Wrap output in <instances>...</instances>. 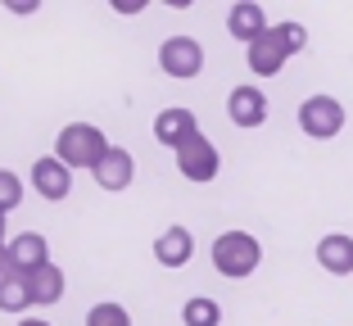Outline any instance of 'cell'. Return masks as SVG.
<instances>
[{
  "mask_svg": "<svg viewBox=\"0 0 353 326\" xmlns=\"http://www.w3.org/2000/svg\"><path fill=\"white\" fill-rule=\"evenodd\" d=\"M263 263V245L259 236L250 232H222L218 241H213V267H218L227 281H245V276H254Z\"/></svg>",
  "mask_w": 353,
  "mask_h": 326,
  "instance_id": "cell-3",
  "label": "cell"
},
{
  "mask_svg": "<svg viewBox=\"0 0 353 326\" xmlns=\"http://www.w3.org/2000/svg\"><path fill=\"white\" fill-rule=\"evenodd\" d=\"M19 326H50V322H46V317H23Z\"/></svg>",
  "mask_w": 353,
  "mask_h": 326,
  "instance_id": "cell-20",
  "label": "cell"
},
{
  "mask_svg": "<svg viewBox=\"0 0 353 326\" xmlns=\"http://www.w3.org/2000/svg\"><path fill=\"white\" fill-rule=\"evenodd\" d=\"M218 168H222V154H218V145L199 132V136H190L186 145L176 150V172L186 181H195V186H204V181H213L218 177Z\"/></svg>",
  "mask_w": 353,
  "mask_h": 326,
  "instance_id": "cell-5",
  "label": "cell"
},
{
  "mask_svg": "<svg viewBox=\"0 0 353 326\" xmlns=\"http://www.w3.org/2000/svg\"><path fill=\"white\" fill-rule=\"evenodd\" d=\"M268 28L272 23H268V14H263L259 0H236V5L227 10V32L236 37V41H245V45H254Z\"/></svg>",
  "mask_w": 353,
  "mask_h": 326,
  "instance_id": "cell-10",
  "label": "cell"
},
{
  "mask_svg": "<svg viewBox=\"0 0 353 326\" xmlns=\"http://www.w3.org/2000/svg\"><path fill=\"white\" fill-rule=\"evenodd\" d=\"M268 95L259 91V86H236V91L227 95V118L236 127H245V132H254V127L268 123Z\"/></svg>",
  "mask_w": 353,
  "mask_h": 326,
  "instance_id": "cell-7",
  "label": "cell"
},
{
  "mask_svg": "<svg viewBox=\"0 0 353 326\" xmlns=\"http://www.w3.org/2000/svg\"><path fill=\"white\" fill-rule=\"evenodd\" d=\"M19 204H23V181H19V172L0 168V213L19 209Z\"/></svg>",
  "mask_w": 353,
  "mask_h": 326,
  "instance_id": "cell-19",
  "label": "cell"
},
{
  "mask_svg": "<svg viewBox=\"0 0 353 326\" xmlns=\"http://www.w3.org/2000/svg\"><path fill=\"white\" fill-rule=\"evenodd\" d=\"M86 326H132V313L123 304H114V299H104V304H95L86 313Z\"/></svg>",
  "mask_w": 353,
  "mask_h": 326,
  "instance_id": "cell-18",
  "label": "cell"
},
{
  "mask_svg": "<svg viewBox=\"0 0 353 326\" xmlns=\"http://www.w3.org/2000/svg\"><path fill=\"white\" fill-rule=\"evenodd\" d=\"M154 136H159V145H168V150L176 154V150L186 145L190 136H199V123H195V114H190V109H181V105L159 109V118H154Z\"/></svg>",
  "mask_w": 353,
  "mask_h": 326,
  "instance_id": "cell-8",
  "label": "cell"
},
{
  "mask_svg": "<svg viewBox=\"0 0 353 326\" xmlns=\"http://www.w3.org/2000/svg\"><path fill=\"white\" fill-rule=\"evenodd\" d=\"M344 105L335 100V95H308L299 105V132L303 136H312V141H331V136H340L344 132Z\"/></svg>",
  "mask_w": 353,
  "mask_h": 326,
  "instance_id": "cell-4",
  "label": "cell"
},
{
  "mask_svg": "<svg viewBox=\"0 0 353 326\" xmlns=\"http://www.w3.org/2000/svg\"><path fill=\"white\" fill-rule=\"evenodd\" d=\"M317 263L331 276H349L353 272V236H344V232L322 236V241H317Z\"/></svg>",
  "mask_w": 353,
  "mask_h": 326,
  "instance_id": "cell-13",
  "label": "cell"
},
{
  "mask_svg": "<svg viewBox=\"0 0 353 326\" xmlns=\"http://www.w3.org/2000/svg\"><path fill=\"white\" fill-rule=\"evenodd\" d=\"M109 150H114V145L104 141V132L95 123H68L59 136H54V159H59L68 172H77V168L95 172V168H100V159L109 154Z\"/></svg>",
  "mask_w": 353,
  "mask_h": 326,
  "instance_id": "cell-2",
  "label": "cell"
},
{
  "mask_svg": "<svg viewBox=\"0 0 353 326\" xmlns=\"http://www.w3.org/2000/svg\"><path fill=\"white\" fill-rule=\"evenodd\" d=\"M181 322H186V326H222V308H218V299H208V295L186 299V308H181Z\"/></svg>",
  "mask_w": 353,
  "mask_h": 326,
  "instance_id": "cell-17",
  "label": "cell"
},
{
  "mask_svg": "<svg viewBox=\"0 0 353 326\" xmlns=\"http://www.w3.org/2000/svg\"><path fill=\"white\" fill-rule=\"evenodd\" d=\"M91 177L100 181V190H127V186H132V177H136V159H132V150L114 145L109 154L100 159V168H95Z\"/></svg>",
  "mask_w": 353,
  "mask_h": 326,
  "instance_id": "cell-12",
  "label": "cell"
},
{
  "mask_svg": "<svg viewBox=\"0 0 353 326\" xmlns=\"http://www.w3.org/2000/svg\"><path fill=\"white\" fill-rule=\"evenodd\" d=\"M46 263H50V245H46L41 232H23L10 241V267L14 272L32 276V272H41Z\"/></svg>",
  "mask_w": 353,
  "mask_h": 326,
  "instance_id": "cell-11",
  "label": "cell"
},
{
  "mask_svg": "<svg viewBox=\"0 0 353 326\" xmlns=\"http://www.w3.org/2000/svg\"><path fill=\"white\" fill-rule=\"evenodd\" d=\"M303 45H308V28H303V23H276V28H268L254 45H245L250 73L276 77L281 68H285V59H290V54H299Z\"/></svg>",
  "mask_w": 353,
  "mask_h": 326,
  "instance_id": "cell-1",
  "label": "cell"
},
{
  "mask_svg": "<svg viewBox=\"0 0 353 326\" xmlns=\"http://www.w3.org/2000/svg\"><path fill=\"white\" fill-rule=\"evenodd\" d=\"M159 68L176 82H186V77H199L204 73V45L195 37H168L159 45Z\"/></svg>",
  "mask_w": 353,
  "mask_h": 326,
  "instance_id": "cell-6",
  "label": "cell"
},
{
  "mask_svg": "<svg viewBox=\"0 0 353 326\" xmlns=\"http://www.w3.org/2000/svg\"><path fill=\"white\" fill-rule=\"evenodd\" d=\"M32 186H37V195H41V200L59 204V200H68V190H73V172L63 168L54 154H46V159H37V163H32Z\"/></svg>",
  "mask_w": 353,
  "mask_h": 326,
  "instance_id": "cell-9",
  "label": "cell"
},
{
  "mask_svg": "<svg viewBox=\"0 0 353 326\" xmlns=\"http://www.w3.org/2000/svg\"><path fill=\"white\" fill-rule=\"evenodd\" d=\"M28 285H32V304H59L63 299V267L59 263H46L41 272H32L28 276Z\"/></svg>",
  "mask_w": 353,
  "mask_h": 326,
  "instance_id": "cell-16",
  "label": "cell"
},
{
  "mask_svg": "<svg viewBox=\"0 0 353 326\" xmlns=\"http://www.w3.org/2000/svg\"><path fill=\"white\" fill-rule=\"evenodd\" d=\"M190 254H195V236H190L186 227H168V232L154 241V258L163 267H186Z\"/></svg>",
  "mask_w": 353,
  "mask_h": 326,
  "instance_id": "cell-14",
  "label": "cell"
},
{
  "mask_svg": "<svg viewBox=\"0 0 353 326\" xmlns=\"http://www.w3.org/2000/svg\"><path fill=\"white\" fill-rule=\"evenodd\" d=\"M0 245H5V213H0Z\"/></svg>",
  "mask_w": 353,
  "mask_h": 326,
  "instance_id": "cell-21",
  "label": "cell"
},
{
  "mask_svg": "<svg viewBox=\"0 0 353 326\" xmlns=\"http://www.w3.org/2000/svg\"><path fill=\"white\" fill-rule=\"evenodd\" d=\"M28 308H37L32 304V285H28V276L23 272H0V313H28Z\"/></svg>",
  "mask_w": 353,
  "mask_h": 326,
  "instance_id": "cell-15",
  "label": "cell"
}]
</instances>
